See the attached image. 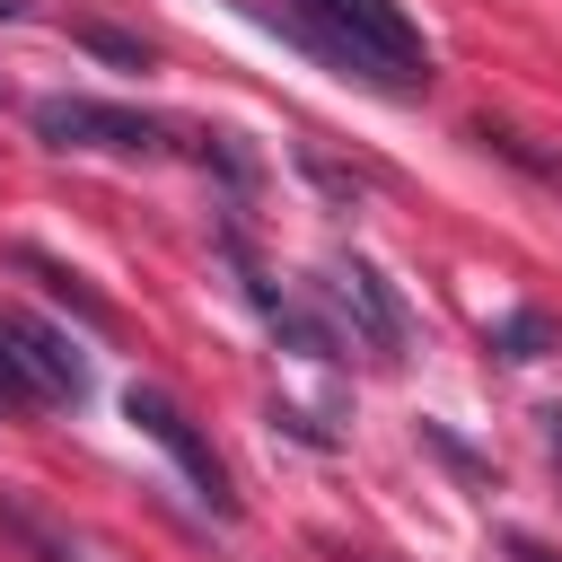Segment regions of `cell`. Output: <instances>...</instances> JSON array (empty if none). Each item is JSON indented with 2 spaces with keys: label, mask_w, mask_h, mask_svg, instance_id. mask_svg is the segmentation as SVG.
<instances>
[{
  "label": "cell",
  "mask_w": 562,
  "mask_h": 562,
  "mask_svg": "<svg viewBox=\"0 0 562 562\" xmlns=\"http://www.w3.org/2000/svg\"><path fill=\"white\" fill-rule=\"evenodd\" d=\"M0 342H9V360L26 369L35 404H79V395H88V360H79V351H70L53 325H35V316L0 307Z\"/></svg>",
  "instance_id": "5"
},
{
  "label": "cell",
  "mask_w": 562,
  "mask_h": 562,
  "mask_svg": "<svg viewBox=\"0 0 562 562\" xmlns=\"http://www.w3.org/2000/svg\"><path fill=\"white\" fill-rule=\"evenodd\" d=\"M35 140L44 149H88V158H158L176 149V123L105 97H35Z\"/></svg>",
  "instance_id": "2"
},
{
  "label": "cell",
  "mask_w": 562,
  "mask_h": 562,
  "mask_svg": "<svg viewBox=\"0 0 562 562\" xmlns=\"http://www.w3.org/2000/svg\"><path fill=\"white\" fill-rule=\"evenodd\" d=\"M483 342H492L501 360H544V351H562V316H544V307H509Z\"/></svg>",
  "instance_id": "8"
},
{
  "label": "cell",
  "mask_w": 562,
  "mask_h": 562,
  "mask_svg": "<svg viewBox=\"0 0 562 562\" xmlns=\"http://www.w3.org/2000/svg\"><path fill=\"white\" fill-rule=\"evenodd\" d=\"M0 413H18V422H26V413H44V404H35V386H26V369L9 360V342H0Z\"/></svg>",
  "instance_id": "11"
},
{
  "label": "cell",
  "mask_w": 562,
  "mask_h": 562,
  "mask_svg": "<svg viewBox=\"0 0 562 562\" xmlns=\"http://www.w3.org/2000/svg\"><path fill=\"white\" fill-rule=\"evenodd\" d=\"M9 263H18V272H35V281H44V299H61V307H70L88 334H114V307H105V299H97V290H88L70 263H53L44 246H9Z\"/></svg>",
  "instance_id": "6"
},
{
  "label": "cell",
  "mask_w": 562,
  "mask_h": 562,
  "mask_svg": "<svg viewBox=\"0 0 562 562\" xmlns=\"http://www.w3.org/2000/svg\"><path fill=\"white\" fill-rule=\"evenodd\" d=\"M281 26L316 61L360 79V88H386V97H422L430 88V44H422V26L395 0H290Z\"/></svg>",
  "instance_id": "1"
},
{
  "label": "cell",
  "mask_w": 562,
  "mask_h": 562,
  "mask_svg": "<svg viewBox=\"0 0 562 562\" xmlns=\"http://www.w3.org/2000/svg\"><path fill=\"white\" fill-rule=\"evenodd\" d=\"M316 290L334 299V316L351 325V342H369L378 360H404V342H413V316H404V299H395V281H386L378 263H360V255H334Z\"/></svg>",
  "instance_id": "4"
},
{
  "label": "cell",
  "mask_w": 562,
  "mask_h": 562,
  "mask_svg": "<svg viewBox=\"0 0 562 562\" xmlns=\"http://www.w3.org/2000/svg\"><path fill=\"white\" fill-rule=\"evenodd\" d=\"M123 413L140 422V439H158V448L176 457V474H184V483L211 501V518H237V492H228V465H220V448L193 430V413H184L167 386H149V378H140V386L123 395Z\"/></svg>",
  "instance_id": "3"
},
{
  "label": "cell",
  "mask_w": 562,
  "mask_h": 562,
  "mask_svg": "<svg viewBox=\"0 0 562 562\" xmlns=\"http://www.w3.org/2000/svg\"><path fill=\"white\" fill-rule=\"evenodd\" d=\"M70 35H79L88 53H105V61H123V70H149V44H140V35H114V26H97V18H79Z\"/></svg>",
  "instance_id": "10"
},
{
  "label": "cell",
  "mask_w": 562,
  "mask_h": 562,
  "mask_svg": "<svg viewBox=\"0 0 562 562\" xmlns=\"http://www.w3.org/2000/svg\"><path fill=\"white\" fill-rule=\"evenodd\" d=\"M9 18H18V0H0V26H9Z\"/></svg>",
  "instance_id": "14"
},
{
  "label": "cell",
  "mask_w": 562,
  "mask_h": 562,
  "mask_svg": "<svg viewBox=\"0 0 562 562\" xmlns=\"http://www.w3.org/2000/svg\"><path fill=\"white\" fill-rule=\"evenodd\" d=\"M501 544H509V562H553V544H536V536H518V527H509Z\"/></svg>",
  "instance_id": "12"
},
{
  "label": "cell",
  "mask_w": 562,
  "mask_h": 562,
  "mask_svg": "<svg viewBox=\"0 0 562 562\" xmlns=\"http://www.w3.org/2000/svg\"><path fill=\"white\" fill-rule=\"evenodd\" d=\"M474 140H483L492 158H509V167H527V176H536L544 193H562V149H536V140L518 132V123H474Z\"/></svg>",
  "instance_id": "9"
},
{
  "label": "cell",
  "mask_w": 562,
  "mask_h": 562,
  "mask_svg": "<svg viewBox=\"0 0 562 562\" xmlns=\"http://www.w3.org/2000/svg\"><path fill=\"white\" fill-rule=\"evenodd\" d=\"M544 439H553V457H562V413H544Z\"/></svg>",
  "instance_id": "13"
},
{
  "label": "cell",
  "mask_w": 562,
  "mask_h": 562,
  "mask_svg": "<svg viewBox=\"0 0 562 562\" xmlns=\"http://www.w3.org/2000/svg\"><path fill=\"white\" fill-rule=\"evenodd\" d=\"M0 536H9V544H26L35 562H97L70 527H53L44 509H26V501H9V492H0Z\"/></svg>",
  "instance_id": "7"
}]
</instances>
